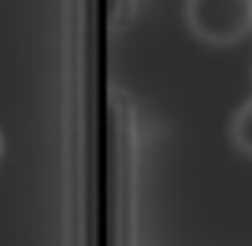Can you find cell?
<instances>
[{"label":"cell","instance_id":"7a4b0ae2","mask_svg":"<svg viewBox=\"0 0 252 246\" xmlns=\"http://www.w3.org/2000/svg\"><path fill=\"white\" fill-rule=\"evenodd\" d=\"M226 140L236 152L243 156H252V97L243 101V104L233 110L230 123H226Z\"/></svg>","mask_w":252,"mask_h":246},{"label":"cell","instance_id":"6da1fadb","mask_svg":"<svg viewBox=\"0 0 252 246\" xmlns=\"http://www.w3.org/2000/svg\"><path fill=\"white\" fill-rule=\"evenodd\" d=\"M185 26L207 45H233L252 30V0H185Z\"/></svg>","mask_w":252,"mask_h":246},{"label":"cell","instance_id":"3957f363","mask_svg":"<svg viewBox=\"0 0 252 246\" xmlns=\"http://www.w3.org/2000/svg\"><path fill=\"white\" fill-rule=\"evenodd\" d=\"M0 146H3V140H0Z\"/></svg>","mask_w":252,"mask_h":246}]
</instances>
